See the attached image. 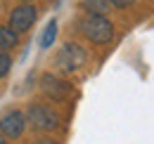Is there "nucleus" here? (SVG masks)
I'll return each mask as SVG.
<instances>
[{"label": "nucleus", "instance_id": "f8f14e48", "mask_svg": "<svg viewBox=\"0 0 154 144\" xmlns=\"http://www.w3.org/2000/svg\"><path fill=\"white\" fill-rule=\"evenodd\" d=\"M33 144H59V142H55V140H48V137H43V140H36Z\"/></svg>", "mask_w": 154, "mask_h": 144}, {"label": "nucleus", "instance_id": "0eeeda50", "mask_svg": "<svg viewBox=\"0 0 154 144\" xmlns=\"http://www.w3.org/2000/svg\"><path fill=\"white\" fill-rule=\"evenodd\" d=\"M19 43V33L12 26H0V50H12Z\"/></svg>", "mask_w": 154, "mask_h": 144}, {"label": "nucleus", "instance_id": "1a4fd4ad", "mask_svg": "<svg viewBox=\"0 0 154 144\" xmlns=\"http://www.w3.org/2000/svg\"><path fill=\"white\" fill-rule=\"evenodd\" d=\"M83 7L90 14H107L109 12V0H83Z\"/></svg>", "mask_w": 154, "mask_h": 144}, {"label": "nucleus", "instance_id": "f257e3e1", "mask_svg": "<svg viewBox=\"0 0 154 144\" xmlns=\"http://www.w3.org/2000/svg\"><path fill=\"white\" fill-rule=\"evenodd\" d=\"M81 33L95 45H107L114 38V24L104 14H85L81 19Z\"/></svg>", "mask_w": 154, "mask_h": 144}, {"label": "nucleus", "instance_id": "9b49d317", "mask_svg": "<svg viewBox=\"0 0 154 144\" xmlns=\"http://www.w3.org/2000/svg\"><path fill=\"white\" fill-rule=\"evenodd\" d=\"M135 0H109V5H114L119 10H123V7H128V5H133Z\"/></svg>", "mask_w": 154, "mask_h": 144}, {"label": "nucleus", "instance_id": "6e6552de", "mask_svg": "<svg viewBox=\"0 0 154 144\" xmlns=\"http://www.w3.org/2000/svg\"><path fill=\"white\" fill-rule=\"evenodd\" d=\"M55 38H57V19H50L48 26H45V31H43V36H40V47H43V50L52 47Z\"/></svg>", "mask_w": 154, "mask_h": 144}, {"label": "nucleus", "instance_id": "39448f33", "mask_svg": "<svg viewBox=\"0 0 154 144\" xmlns=\"http://www.w3.org/2000/svg\"><path fill=\"white\" fill-rule=\"evenodd\" d=\"M36 19H38V10H36L33 5L24 2V5L14 7V10L10 12V26H12L17 33H26V31L36 24Z\"/></svg>", "mask_w": 154, "mask_h": 144}, {"label": "nucleus", "instance_id": "20e7f679", "mask_svg": "<svg viewBox=\"0 0 154 144\" xmlns=\"http://www.w3.org/2000/svg\"><path fill=\"white\" fill-rule=\"evenodd\" d=\"M40 90L52 102H64V99H69L74 94V88L66 80H62L59 76H55V73H43L40 76Z\"/></svg>", "mask_w": 154, "mask_h": 144}, {"label": "nucleus", "instance_id": "f03ea898", "mask_svg": "<svg viewBox=\"0 0 154 144\" xmlns=\"http://www.w3.org/2000/svg\"><path fill=\"white\" fill-rule=\"evenodd\" d=\"M85 59H88V52H85L81 45H76V43H66V45L59 47L57 57H55V64H57L59 71L74 73V71H78V69L85 64Z\"/></svg>", "mask_w": 154, "mask_h": 144}, {"label": "nucleus", "instance_id": "4468645a", "mask_svg": "<svg viewBox=\"0 0 154 144\" xmlns=\"http://www.w3.org/2000/svg\"><path fill=\"white\" fill-rule=\"evenodd\" d=\"M24 2H29V0H24Z\"/></svg>", "mask_w": 154, "mask_h": 144}, {"label": "nucleus", "instance_id": "9d476101", "mask_svg": "<svg viewBox=\"0 0 154 144\" xmlns=\"http://www.w3.org/2000/svg\"><path fill=\"white\" fill-rule=\"evenodd\" d=\"M12 71V57L7 52H0V80Z\"/></svg>", "mask_w": 154, "mask_h": 144}, {"label": "nucleus", "instance_id": "7ed1b4c3", "mask_svg": "<svg viewBox=\"0 0 154 144\" xmlns=\"http://www.w3.org/2000/svg\"><path fill=\"white\" fill-rule=\"evenodd\" d=\"M26 123H31L33 130H40V132H50L59 125V116L55 109L45 106V104H31L26 109Z\"/></svg>", "mask_w": 154, "mask_h": 144}, {"label": "nucleus", "instance_id": "423d86ee", "mask_svg": "<svg viewBox=\"0 0 154 144\" xmlns=\"http://www.w3.org/2000/svg\"><path fill=\"white\" fill-rule=\"evenodd\" d=\"M26 130V116L21 111H7L0 116V135L7 140H19Z\"/></svg>", "mask_w": 154, "mask_h": 144}, {"label": "nucleus", "instance_id": "ddd939ff", "mask_svg": "<svg viewBox=\"0 0 154 144\" xmlns=\"http://www.w3.org/2000/svg\"><path fill=\"white\" fill-rule=\"evenodd\" d=\"M0 144H7V137H2V135H0Z\"/></svg>", "mask_w": 154, "mask_h": 144}]
</instances>
